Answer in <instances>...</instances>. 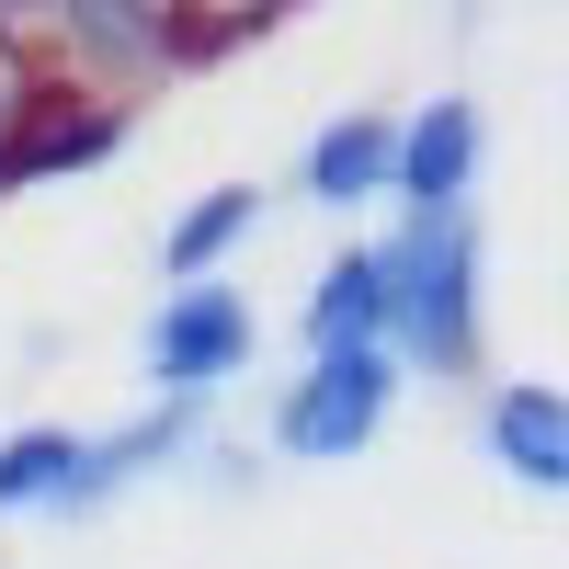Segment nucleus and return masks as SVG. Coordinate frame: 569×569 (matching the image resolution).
Returning a JSON list of instances; mask_svg holds the SVG:
<instances>
[{"label": "nucleus", "instance_id": "nucleus-5", "mask_svg": "<svg viewBox=\"0 0 569 569\" xmlns=\"http://www.w3.org/2000/svg\"><path fill=\"white\" fill-rule=\"evenodd\" d=\"M137 137V103L126 91H91V80H46V103H34V126L12 137V160H0V206L23 194V182H58V171H103L114 149Z\"/></svg>", "mask_w": 569, "mask_h": 569}, {"label": "nucleus", "instance_id": "nucleus-2", "mask_svg": "<svg viewBox=\"0 0 569 569\" xmlns=\"http://www.w3.org/2000/svg\"><path fill=\"white\" fill-rule=\"evenodd\" d=\"M251 353H262L251 284L194 273V284H160L149 330H137V388H149V399H217L228 376H251Z\"/></svg>", "mask_w": 569, "mask_h": 569}, {"label": "nucleus", "instance_id": "nucleus-7", "mask_svg": "<svg viewBox=\"0 0 569 569\" xmlns=\"http://www.w3.org/2000/svg\"><path fill=\"white\" fill-rule=\"evenodd\" d=\"M388 171H399V114L388 103H342V114L308 137L297 194L330 206V217H353V206H388Z\"/></svg>", "mask_w": 569, "mask_h": 569}, {"label": "nucleus", "instance_id": "nucleus-1", "mask_svg": "<svg viewBox=\"0 0 569 569\" xmlns=\"http://www.w3.org/2000/svg\"><path fill=\"white\" fill-rule=\"evenodd\" d=\"M479 330H490V284H479V217L433 206V217H399L388 240V353L410 376H479Z\"/></svg>", "mask_w": 569, "mask_h": 569}, {"label": "nucleus", "instance_id": "nucleus-8", "mask_svg": "<svg viewBox=\"0 0 569 569\" xmlns=\"http://www.w3.org/2000/svg\"><path fill=\"white\" fill-rule=\"evenodd\" d=\"M479 445H490L501 479L569 490V388H547V376H501V388L479 399Z\"/></svg>", "mask_w": 569, "mask_h": 569}, {"label": "nucleus", "instance_id": "nucleus-12", "mask_svg": "<svg viewBox=\"0 0 569 569\" xmlns=\"http://www.w3.org/2000/svg\"><path fill=\"white\" fill-rule=\"evenodd\" d=\"M46 80H58V69H46L34 46H23L12 23H0V160H12V137L34 126V103H46Z\"/></svg>", "mask_w": 569, "mask_h": 569}, {"label": "nucleus", "instance_id": "nucleus-4", "mask_svg": "<svg viewBox=\"0 0 569 569\" xmlns=\"http://www.w3.org/2000/svg\"><path fill=\"white\" fill-rule=\"evenodd\" d=\"M0 23H12L46 69H69L91 91H126V103L182 80V46L137 12V0H0Z\"/></svg>", "mask_w": 569, "mask_h": 569}, {"label": "nucleus", "instance_id": "nucleus-11", "mask_svg": "<svg viewBox=\"0 0 569 569\" xmlns=\"http://www.w3.org/2000/svg\"><path fill=\"white\" fill-rule=\"evenodd\" d=\"M80 456H91V433H69V421H23V433H0V525H23V512L80 525Z\"/></svg>", "mask_w": 569, "mask_h": 569}, {"label": "nucleus", "instance_id": "nucleus-10", "mask_svg": "<svg viewBox=\"0 0 569 569\" xmlns=\"http://www.w3.org/2000/svg\"><path fill=\"white\" fill-rule=\"evenodd\" d=\"M262 217H273L262 182H206V194H194V206H171V228H160V284L228 273V262L262 240Z\"/></svg>", "mask_w": 569, "mask_h": 569}, {"label": "nucleus", "instance_id": "nucleus-9", "mask_svg": "<svg viewBox=\"0 0 569 569\" xmlns=\"http://www.w3.org/2000/svg\"><path fill=\"white\" fill-rule=\"evenodd\" d=\"M308 353H342V342H388V240H342L319 273H308Z\"/></svg>", "mask_w": 569, "mask_h": 569}, {"label": "nucleus", "instance_id": "nucleus-6", "mask_svg": "<svg viewBox=\"0 0 569 569\" xmlns=\"http://www.w3.org/2000/svg\"><path fill=\"white\" fill-rule=\"evenodd\" d=\"M479 160H490V126L467 91H433V103L399 114V171H388V206L399 217H433V206H467L479 194Z\"/></svg>", "mask_w": 569, "mask_h": 569}, {"label": "nucleus", "instance_id": "nucleus-3", "mask_svg": "<svg viewBox=\"0 0 569 569\" xmlns=\"http://www.w3.org/2000/svg\"><path fill=\"white\" fill-rule=\"evenodd\" d=\"M399 353L388 342H342V353H308V376H284V399H273V456L284 467H342L365 456L376 433H388V410H399Z\"/></svg>", "mask_w": 569, "mask_h": 569}]
</instances>
